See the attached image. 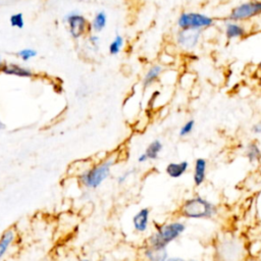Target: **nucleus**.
Returning a JSON list of instances; mask_svg holds the SVG:
<instances>
[{
    "label": "nucleus",
    "mask_w": 261,
    "mask_h": 261,
    "mask_svg": "<svg viewBox=\"0 0 261 261\" xmlns=\"http://www.w3.org/2000/svg\"><path fill=\"white\" fill-rule=\"evenodd\" d=\"M186 230V225L181 221H173L159 225L148 239V246L155 248H167L168 245L178 239Z\"/></svg>",
    "instance_id": "1"
},
{
    "label": "nucleus",
    "mask_w": 261,
    "mask_h": 261,
    "mask_svg": "<svg viewBox=\"0 0 261 261\" xmlns=\"http://www.w3.org/2000/svg\"><path fill=\"white\" fill-rule=\"evenodd\" d=\"M181 214L186 218L193 219L211 218L217 214V207L201 197H194L185 201Z\"/></svg>",
    "instance_id": "2"
},
{
    "label": "nucleus",
    "mask_w": 261,
    "mask_h": 261,
    "mask_svg": "<svg viewBox=\"0 0 261 261\" xmlns=\"http://www.w3.org/2000/svg\"><path fill=\"white\" fill-rule=\"evenodd\" d=\"M114 162V158H109L84 172L80 176L81 184L87 189H97L110 175V170Z\"/></svg>",
    "instance_id": "3"
},
{
    "label": "nucleus",
    "mask_w": 261,
    "mask_h": 261,
    "mask_svg": "<svg viewBox=\"0 0 261 261\" xmlns=\"http://www.w3.org/2000/svg\"><path fill=\"white\" fill-rule=\"evenodd\" d=\"M178 27L180 30H200L208 29L215 23L214 19L201 13L184 12L178 19Z\"/></svg>",
    "instance_id": "4"
},
{
    "label": "nucleus",
    "mask_w": 261,
    "mask_h": 261,
    "mask_svg": "<svg viewBox=\"0 0 261 261\" xmlns=\"http://www.w3.org/2000/svg\"><path fill=\"white\" fill-rule=\"evenodd\" d=\"M259 16H261V0H253L234 8L227 16V20L244 23Z\"/></svg>",
    "instance_id": "5"
},
{
    "label": "nucleus",
    "mask_w": 261,
    "mask_h": 261,
    "mask_svg": "<svg viewBox=\"0 0 261 261\" xmlns=\"http://www.w3.org/2000/svg\"><path fill=\"white\" fill-rule=\"evenodd\" d=\"M202 33L200 30H179L176 36L177 44L185 51H193L200 44Z\"/></svg>",
    "instance_id": "6"
},
{
    "label": "nucleus",
    "mask_w": 261,
    "mask_h": 261,
    "mask_svg": "<svg viewBox=\"0 0 261 261\" xmlns=\"http://www.w3.org/2000/svg\"><path fill=\"white\" fill-rule=\"evenodd\" d=\"M65 21L70 25V32L74 38L81 37L86 32L87 21L84 17L76 13H70L65 17Z\"/></svg>",
    "instance_id": "7"
},
{
    "label": "nucleus",
    "mask_w": 261,
    "mask_h": 261,
    "mask_svg": "<svg viewBox=\"0 0 261 261\" xmlns=\"http://www.w3.org/2000/svg\"><path fill=\"white\" fill-rule=\"evenodd\" d=\"M224 36L227 40L242 39L248 35V29L242 23L228 21L224 25Z\"/></svg>",
    "instance_id": "8"
},
{
    "label": "nucleus",
    "mask_w": 261,
    "mask_h": 261,
    "mask_svg": "<svg viewBox=\"0 0 261 261\" xmlns=\"http://www.w3.org/2000/svg\"><path fill=\"white\" fill-rule=\"evenodd\" d=\"M150 210L148 208L140 209L133 217V225L135 231L138 233H145L149 225Z\"/></svg>",
    "instance_id": "9"
},
{
    "label": "nucleus",
    "mask_w": 261,
    "mask_h": 261,
    "mask_svg": "<svg viewBox=\"0 0 261 261\" xmlns=\"http://www.w3.org/2000/svg\"><path fill=\"white\" fill-rule=\"evenodd\" d=\"M206 171H207V161L204 158H197L195 161L194 167V184L195 186H201L206 179Z\"/></svg>",
    "instance_id": "10"
},
{
    "label": "nucleus",
    "mask_w": 261,
    "mask_h": 261,
    "mask_svg": "<svg viewBox=\"0 0 261 261\" xmlns=\"http://www.w3.org/2000/svg\"><path fill=\"white\" fill-rule=\"evenodd\" d=\"M2 72L11 75V76H17L21 78H31L33 76V73L31 70L21 67L19 64H5L2 65Z\"/></svg>",
    "instance_id": "11"
},
{
    "label": "nucleus",
    "mask_w": 261,
    "mask_h": 261,
    "mask_svg": "<svg viewBox=\"0 0 261 261\" xmlns=\"http://www.w3.org/2000/svg\"><path fill=\"white\" fill-rule=\"evenodd\" d=\"M189 169L188 161H181V162H171L168 165L166 172L167 174L173 179L181 178Z\"/></svg>",
    "instance_id": "12"
},
{
    "label": "nucleus",
    "mask_w": 261,
    "mask_h": 261,
    "mask_svg": "<svg viewBox=\"0 0 261 261\" xmlns=\"http://www.w3.org/2000/svg\"><path fill=\"white\" fill-rule=\"evenodd\" d=\"M147 261H166L168 259L167 248H155L148 246L144 251Z\"/></svg>",
    "instance_id": "13"
},
{
    "label": "nucleus",
    "mask_w": 261,
    "mask_h": 261,
    "mask_svg": "<svg viewBox=\"0 0 261 261\" xmlns=\"http://www.w3.org/2000/svg\"><path fill=\"white\" fill-rule=\"evenodd\" d=\"M16 234L13 230H8L0 238V259H2L9 251L11 245L14 243Z\"/></svg>",
    "instance_id": "14"
},
{
    "label": "nucleus",
    "mask_w": 261,
    "mask_h": 261,
    "mask_svg": "<svg viewBox=\"0 0 261 261\" xmlns=\"http://www.w3.org/2000/svg\"><path fill=\"white\" fill-rule=\"evenodd\" d=\"M163 72V68L161 67L160 64H154L149 69V71L147 72V74L145 75V78L143 80V85L145 88L151 86L157 79L158 77L161 75V73Z\"/></svg>",
    "instance_id": "15"
},
{
    "label": "nucleus",
    "mask_w": 261,
    "mask_h": 261,
    "mask_svg": "<svg viewBox=\"0 0 261 261\" xmlns=\"http://www.w3.org/2000/svg\"><path fill=\"white\" fill-rule=\"evenodd\" d=\"M246 156L251 163L258 162L261 158V150L256 142H250L246 148Z\"/></svg>",
    "instance_id": "16"
},
{
    "label": "nucleus",
    "mask_w": 261,
    "mask_h": 261,
    "mask_svg": "<svg viewBox=\"0 0 261 261\" xmlns=\"http://www.w3.org/2000/svg\"><path fill=\"white\" fill-rule=\"evenodd\" d=\"M162 148H163L162 143L159 140H155L149 144V146L145 151V154L147 155L149 160H155L158 158V155L161 152Z\"/></svg>",
    "instance_id": "17"
},
{
    "label": "nucleus",
    "mask_w": 261,
    "mask_h": 261,
    "mask_svg": "<svg viewBox=\"0 0 261 261\" xmlns=\"http://www.w3.org/2000/svg\"><path fill=\"white\" fill-rule=\"evenodd\" d=\"M106 22H107V18H106V15L103 13V12H100L98 13L94 20H93V23H92V27H93V30L96 31V32H101L105 26H106Z\"/></svg>",
    "instance_id": "18"
},
{
    "label": "nucleus",
    "mask_w": 261,
    "mask_h": 261,
    "mask_svg": "<svg viewBox=\"0 0 261 261\" xmlns=\"http://www.w3.org/2000/svg\"><path fill=\"white\" fill-rule=\"evenodd\" d=\"M195 127V120L194 119H189L188 121H186L180 128V136L181 137H187L190 134H192V132L194 130Z\"/></svg>",
    "instance_id": "19"
},
{
    "label": "nucleus",
    "mask_w": 261,
    "mask_h": 261,
    "mask_svg": "<svg viewBox=\"0 0 261 261\" xmlns=\"http://www.w3.org/2000/svg\"><path fill=\"white\" fill-rule=\"evenodd\" d=\"M122 46H123V39H122L121 36L117 35L115 37V39L109 45V52H110V54H112V55L117 54L121 50Z\"/></svg>",
    "instance_id": "20"
},
{
    "label": "nucleus",
    "mask_w": 261,
    "mask_h": 261,
    "mask_svg": "<svg viewBox=\"0 0 261 261\" xmlns=\"http://www.w3.org/2000/svg\"><path fill=\"white\" fill-rule=\"evenodd\" d=\"M12 27L18 28V29H23L25 26V21H24V16L23 14H16L13 15L10 19Z\"/></svg>",
    "instance_id": "21"
},
{
    "label": "nucleus",
    "mask_w": 261,
    "mask_h": 261,
    "mask_svg": "<svg viewBox=\"0 0 261 261\" xmlns=\"http://www.w3.org/2000/svg\"><path fill=\"white\" fill-rule=\"evenodd\" d=\"M18 55L25 61L35 57L37 55V51H35L34 49H31V48H26V49H23L21 51L18 52Z\"/></svg>",
    "instance_id": "22"
},
{
    "label": "nucleus",
    "mask_w": 261,
    "mask_h": 261,
    "mask_svg": "<svg viewBox=\"0 0 261 261\" xmlns=\"http://www.w3.org/2000/svg\"><path fill=\"white\" fill-rule=\"evenodd\" d=\"M251 132L255 135H260L261 134V120L257 121L256 123H254L251 127Z\"/></svg>",
    "instance_id": "23"
},
{
    "label": "nucleus",
    "mask_w": 261,
    "mask_h": 261,
    "mask_svg": "<svg viewBox=\"0 0 261 261\" xmlns=\"http://www.w3.org/2000/svg\"><path fill=\"white\" fill-rule=\"evenodd\" d=\"M130 174H132V172H130V171H128V172H126V173H124V174H122L121 176H119L118 177V179H117V183L118 184H123L125 181H126V179L129 177V175Z\"/></svg>",
    "instance_id": "24"
},
{
    "label": "nucleus",
    "mask_w": 261,
    "mask_h": 261,
    "mask_svg": "<svg viewBox=\"0 0 261 261\" xmlns=\"http://www.w3.org/2000/svg\"><path fill=\"white\" fill-rule=\"evenodd\" d=\"M147 160H149L148 159V157H147V155L145 154V153H143V154H141L140 156H139V158H138V161L140 162V163H143V162H146Z\"/></svg>",
    "instance_id": "25"
},
{
    "label": "nucleus",
    "mask_w": 261,
    "mask_h": 261,
    "mask_svg": "<svg viewBox=\"0 0 261 261\" xmlns=\"http://www.w3.org/2000/svg\"><path fill=\"white\" fill-rule=\"evenodd\" d=\"M166 261H186V260L179 257H173V258H168Z\"/></svg>",
    "instance_id": "26"
},
{
    "label": "nucleus",
    "mask_w": 261,
    "mask_h": 261,
    "mask_svg": "<svg viewBox=\"0 0 261 261\" xmlns=\"http://www.w3.org/2000/svg\"><path fill=\"white\" fill-rule=\"evenodd\" d=\"M90 40H91V42H92L94 45H96V44L98 43V41H99V38H98L97 36H92Z\"/></svg>",
    "instance_id": "27"
},
{
    "label": "nucleus",
    "mask_w": 261,
    "mask_h": 261,
    "mask_svg": "<svg viewBox=\"0 0 261 261\" xmlns=\"http://www.w3.org/2000/svg\"><path fill=\"white\" fill-rule=\"evenodd\" d=\"M5 128V124H4V122L2 121V119H0V130H3Z\"/></svg>",
    "instance_id": "28"
},
{
    "label": "nucleus",
    "mask_w": 261,
    "mask_h": 261,
    "mask_svg": "<svg viewBox=\"0 0 261 261\" xmlns=\"http://www.w3.org/2000/svg\"><path fill=\"white\" fill-rule=\"evenodd\" d=\"M257 69H258V71L261 73V61L258 63V65H257Z\"/></svg>",
    "instance_id": "29"
},
{
    "label": "nucleus",
    "mask_w": 261,
    "mask_h": 261,
    "mask_svg": "<svg viewBox=\"0 0 261 261\" xmlns=\"http://www.w3.org/2000/svg\"><path fill=\"white\" fill-rule=\"evenodd\" d=\"M81 261H90V260H88V259H82Z\"/></svg>",
    "instance_id": "30"
},
{
    "label": "nucleus",
    "mask_w": 261,
    "mask_h": 261,
    "mask_svg": "<svg viewBox=\"0 0 261 261\" xmlns=\"http://www.w3.org/2000/svg\"><path fill=\"white\" fill-rule=\"evenodd\" d=\"M0 65H2V56H0Z\"/></svg>",
    "instance_id": "31"
},
{
    "label": "nucleus",
    "mask_w": 261,
    "mask_h": 261,
    "mask_svg": "<svg viewBox=\"0 0 261 261\" xmlns=\"http://www.w3.org/2000/svg\"><path fill=\"white\" fill-rule=\"evenodd\" d=\"M190 261H197V260H190Z\"/></svg>",
    "instance_id": "32"
}]
</instances>
